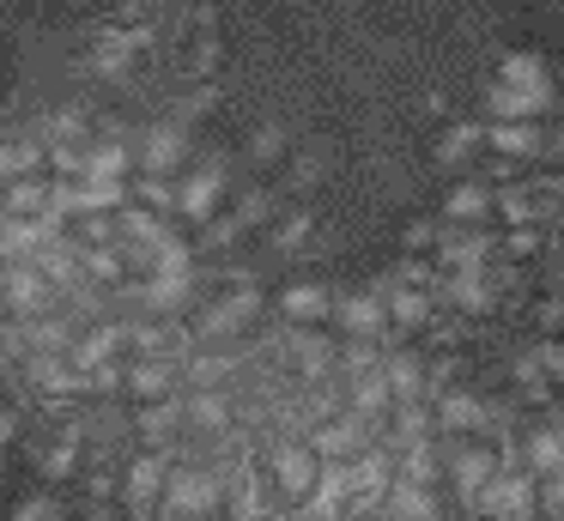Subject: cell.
<instances>
[{
	"instance_id": "obj_1",
	"label": "cell",
	"mask_w": 564,
	"mask_h": 521,
	"mask_svg": "<svg viewBox=\"0 0 564 521\" xmlns=\"http://www.w3.org/2000/svg\"><path fill=\"white\" fill-rule=\"evenodd\" d=\"M498 85H510V91H522L534 116H546V109L558 104V85H552V67H546L540 55H522V48H516V55H503V73H498Z\"/></svg>"
},
{
	"instance_id": "obj_2",
	"label": "cell",
	"mask_w": 564,
	"mask_h": 521,
	"mask_svg": "<svg viewBox=\"0 0 564 521\" xmlns=\"http://www.w3.org/2000/svg\"><path fill=\"white\" fill-rule=\"evenodd\" d=\"M479 515L486 521H528L534 515V485L528 479H498V473H491V479L479 485Z\"/></svg>"
},
{
	"instance_id": "obj_3",
	"label": "cell",
	"mask_w": 564,
	"mask_h": 521,
	"mask_svg": "<svg viewBox=\"0 0 564 521\" xmlns=\"http://www.w3.org/2000/svg\"><path fill=\"white\" fill-rule=\"evenodd\" d=\"M486 140L498 145L503 158H528V152H540V145H546V140H540V128H534V116H528V121H491Z\"/></svg>"
},
{
	"instance_id": "obj_4",
	"label": "cell",
	"mask_w": 564,
	"mask_h": 521,
	"mask_svg": "<svg viewBox=\"0 0 564 521\" xmlns=\"http://www.w3.org/2000/svg\"><path fill=\"white\" fill-rule=\"evenodd\" d=\"M528 467L546 473V479H552V473H564V436L558 431H534V436H528Z\"/></svg>"
},
{
	"instance_id": "obj_5",
	"label": "cell",
	"mask_w": 564,
	"mask_h": 521,
	"mask_svg": "<svg viewBox=\"0 0 564 521\" xmlns=\"http://www.w3.org/2000/svg\"><path fill=\"white\" fill-rule=\"evenodd\" d=\"M491 473H498V455H491V448H467L462 460H455V479H462V491L474 497L479 485L491 479Z\"/></svg>"
},
{
	"instance_id": "obj_6",
	"label": "cell",
	"mask_w": 564,
	"mask_h": 521,
	"mask_svg": "<svg viewBox=\"0 0 564 521\" xmlns=\"http://www.w3.org/2000/svg\"><path fill=\"white\" fill-rule=\"evenodd\" d=\"M486 213H491V194L479 188V182H467V188L449 194V218H462V225H479Z\"/></svg>"
},
{
	"instance_id": "obj_7",
	"label": "cell",
	"mask_w": 564,
	"mask_h": 521,
	"mask_svg": "<svg viewBox=\"0 0 564 521\" xmlns=\"http://www.w3.org/2000/svg\"><path fill=\"white\" fill-rule=\"evenodd\" d=\"M498 213L510 218V225H534V218H540V200H534L528 188H510V194L498 200Z\"/></svg>"
},
{
	"instance_id": "obj_8",
	"label": "cell",
	"mask_w": 564,
	"mask_h": 521,
	"mask_svg": "<svg viewBox=\"0 0 564 521\" xmlns=\"http://www.w3.org/2000/svg\"><path fill=\"white\" fill-rule=\"evenodd\" d=\"M540 358H546V370L564 382V346H558V339H552V346H540Z\"/></svg>"
},
{
	"instance_id": "obj_9",
	"label": "cell",
	"mask_w": 564,
	"mask_h": 521,
	"mask_svg": "<svg viewBox=\"0 0 564 521\" xmlns=\"http://www.w3.org/2000/svg\"><path fill=\"white\" fill-rule=\"evenodd\" d=\"M546 509H552V515H564V473H552V485H546Z\"/></svg>"
},
{
	"instance_id": "obj_10",
	"label": "cell",
	"mask_w": 564,
	"mask_h": 521,
	"mask_svg": "<svg viewBox=\"0 0 564 521\" xmlns=\"http://www.w3.org/2000/svg\"><path fill=\"white\" fill-rule=\"evenodd\" d=\"M552 152H564V121H558V133H552Z\"/></svg>"
},
{
	"instance_id": "obj_11",
	"label": "cell",
	"mask_w": 564,
	"mask_h": 521,
	"mask_svg": "<svg viewBox=\"0 0 564 521\" xmlns=\"http://www.w3.org/2000/svg\"><path fill=\"white\" fill-rule=\"evenodd\" d=\"M552 85H558V91H564V67H558V73H552Z\"/></svg>"
}]
</instances>
